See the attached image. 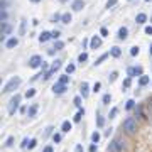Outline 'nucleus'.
<instances>
[{
  "label": "nucleus",
  "mask_w": 152,
  "mask_h": 152,
  "mask_svg": "<svg viewBox=\"0 0 152 152\" xmlns=\"http://www.w3.org/2000/svg\"><path fill=\"white\" fill-rule=\"evenodd\" d=\"M20 83H22V79H20L19 76L10 78V79L7 81V85L3 86V93H12V91H15V90L20 86Z\"/></svg>",
  "instance_id": "1"
},
{
  "label": "nucleus",
  "mask_w": 152,
  "mask_h": 152,
  "mask_svg": "<svg viewBox=\"0 0 152 152\" xmlns=\"http://www.w3.org/2000/svg\"><path fill=\"white\" fill-rule=\"evenodd\" d=\"M123 130L127 133H130V135H133V133L137 132V122H135V118H132V117L125 118V122H123Z\"/></svg>",
  "instance_id": "2"
},
{
  "label": "nucleus",
  "mask_w": 152,
  "mask_h": 152,
  "mask_svg": "<svg viewBox=\"0 0 152 152\" xmlns=\"http://www.w3.org/2000/svg\"><path fill=\"white\" fill-rule=\"evenodd\" d=\"M123 151H125V140H122V139H115L108 145V152H123Z\"/></svg>",
  "instance_id": "3"
},
{
  "label": "nucleus",
  "mask_w": 152,
  "mask_h": 152,
  "mask_svg": "<svg viewBox=\"0 0 152 152\" xmlns=\"http://www.w3.org/2000/svg\"><path fill=\"white\" fill-rule=\"evenodd\" d=\"M19 103H20V95L12 96L10 103H9V113H10V115H14V113H15V110L19 108Z\"/></svg>",
  "instance_id": "4"
},
{
  "label": "nucleus",
  "mask_w": 152,
  "mask_h": 152,
  "mask_svg": "<svg viewBox=\"0 0 152 152\" xmlns=\"http://www.w3.org/2000/svg\"><path fill=\"white\" fill-rule=\"evenodd\" d=\"M61 63H63V61H61V59H56V61H54V63H53V66H51V69H49V71H47V73H44V79H49V78H51V76L54 75V73H56L57 69H59V68H61Z\"/></svg>",
  "instance_id": "5"
},
{
  "label": "nucleus",
  "mask_w": 152,
  "mask_h": 152,
  "mask_svg": "<svg viewBox=\"0 0 152 152\" xmlns=\"http://www.w3.org/2000/svg\"><path fill=\"white\" fill-rule=\"evenodd\" d=\"M42 63H44V61H42V57L39 56V54H34V56L29 59V66H31V68H41Z\"/></svg>",
  "instance_id": "6"
},
{
  "label": "nucleus",
  "mask_w": 152,
  "mask_h": 152,
  "mask_svg": "<svg viewBox=\"0 0 152 152\" xmlns=\"http://www.w3.org/2000/svg\"><path fill=\"white\" fill-rule=\"evenodd\" d=\"M127 75L130 76V78L142 76V68H140V66H132V68H129V69H127Z\"/></svg>",
  "instance_id": "7"
},
{
  "label": "nucleus",
  "mask_w": 152,
  "mask_h": 152,
  "mask_svg": "<svg viewBox=\"0 0 152 152\" xmlns=\"http://www.w3.org/2000/svg\"><path fill=\"white\" fill-rule=\"evenodd\" d=\"M100 46H101V37L93 36V37L90 39V49H98Z\"/></svg>",
  "instance_id": "8"
},
{
  "label": "nucleus",
  "mask_w": 152,
  "mask_h": 152,
  "mask_svg": "<svg viewBox=\"0 0 152 152\" xmlns=\"http://www.w3.org/2000/svg\"><path fill=\"white\" fill-rule=\"evenodd\" d=\"M53 91H54L56 95H63V93L66 91V85H63V83H59V81H57L56 85L53 86Z\"/></svg>",
  "instance_id": "9"
},
{
  "label": "nucleus",
  "mask_w": 152,
  "mask_h": 152,
  "mask_svg": "<svg viewBox=\"0 0 152 152\" xmlns=\"http://www.w3.org/2000/svg\"><path fill=\"white\" fill-rule=\"evenodd\" d=\"M17 44H19V39L17 37H9L7 42H5V47L7 49H14V47H17Z\"/></svg>",
  "instance_id": "10"
},
{
  "label": "nucleus",
  "mask_w": 152,
  "mask_h": 152,
  "mask_svg": "<svg viewBox=\"0 0 152 152\" xmlns=\"http://www.w3.org/2000/svg\"><path fill=\"white\" fill-rule=\"evenodd\" d=\"M83 7H85V2H83V0H75V2L71 3V9H73V10H76V12L83 10Z\"/></svg>",
  "instance_id": "11"
},
{
  "label": "nucleus",
  "mask_w": 152,
  "mask_h": 152,
  "mask_svg": "<svg viewBox=\"0 0 152 152\" xmlns=\"http://www.w3.org/2000/svg\"><path fill=\"white\" fill-rule=\"evenodd\" d=\"M127 37H129V29L127 27H120L118 29V39L120 41H125Z\"/></svg>",
  "instance_id": "12"
},
{
  "label": "nucleus",
  "mask_w": 152,
  "mask_h": 152,
  "mask_svg": "<svg viewBox=\"0 0 152 152\" xmlns=\"http://www.w3.org/2000/svg\"><path fill=\"white\" fill-rule=\"evenodd\" d=\"M49 39H53V32H47V31H44V32L39 36V42H47Z\"/></svg>",
  "instance_id": "13"
},
{
  "label": "nucleus",
  "mask_w": 152,
  "mask_h": 152,
  "mask_svg": "<svg viewBox=\"0 0 152 152\" xmlns=\"http://www.w3.org/2000/svg\"><path fill=\"white\" fill-rule=\"evenodd\" d=\"M88 95H90V86H88V83H86V81H83V83H81V96H83V98H86Z\"/></svg>",
  "instance_id": "14"
},
{
  "label": "nucleus",
  "mask_w": 152,
  "mask_h": 152,
  "mask_svg": "<svg viewBox=\"0 0 152 152\" xmlns=\"http://www.w3.org/2000/svg\"><path fill=\"white\" fill-rule=\"evenodd\" d=\"M110 54H112L113 57H120L122 56V49H120L118 46H113V47L110 49Z\"/></svg>",
  "instance_id": "15"
},
{
  "label": "nucleus",
  "mask_w": 152,
  "mask_h": 152,
  "mask_svg": "<svg viewBox=\"0 0 152 152\" xmlns=\"http://www.w3.org/2000/svg\"><path fill=\"white\" fill-rule=\"evenodd\" d=\"M71 129H73L71 122H68V120H66V122H63V125H61V130H63L64 133H68L69 130H71Z\"/></svg>",
  "instance_id": "16"
},
{
  "label": "nucleus",
  "mask_w": 152,
  "mask_h": 152,
  "mask_svg": "<svg viewBox=\"0 0 152 152\" xmlns=\"http://www.w3.org/2000/svg\"><path fill=\"white\" fill-rule=\"evenodd\" d=\"M3 24V29H2V36H9L10 32H12V27L7 24V22H2Z\"/></svg>",
  "instance_id": "17"
},
{
  "label": "nucleus",
  "mask_w": 152,
  "mask_h": 152,
  "mask_svg": "<svg viewBox=\"0 0 152 152\" xmlns=\"http://www.w3.org/2000/svg\"><path fill=\"white\" fill-rule=\"evenodd\" d=\"M25 27H27V20H25V19H20V29H19V34H20V36H25Z\"/></svg>",
  "instance_id": "18"
},
{
  "label": "nucleus",
  "mask_w": 152,
  "mask_h": 152,
  "mask_svg": "<svg viewBox=\"0 0 152 152\" xmlns=\"http://www.w3.org/2000/svg\"><path fill=\"white\" fill-rule=\"evenodd\" d=\"M71 20H73V17H71V14H69V12H66V14H63V15H61V22H63V24H69Z\"/></svg>",
  "instance_id": "19"
},
{
  "label": "nucleus",
  "mask_w": 152,
  "mask_h": 152,
  "mask_svg": "<svg viewBox=\"0 0 152 152\" xmlns=\"http://www.w3.org/2000/svg\"><path fill=\"white\" fill-rule=\"evenodd\" d=\"M149 81H151V78H149V76H145V75H142L140 78H139V85H140V86L149 85Z\"/></svg>",
  "instance_id": "20"
},
{
  "label": "nucleus",
  "mask_w": 152,
  "mask_h": 152,
  "mask_svg": "<svg viewBox=\"0 0 152 152\" xmlns=\"http://www.w3.org/2000/svg\"><path fill=\"white\" fill-rule=\"evenodd\" d=\"M145 20H147V15H145V14H139V15L135 17V22H137V24H145Z\"/></svg>",
  "instance_id": "21"
},
{
  "label": "nucleus",
  "mask_w": 152,
  "mask_h": 152,
  "mask_svg": "<svg viewBox=\"0 0 152 152\" xmlns=\"http://www.w3.org/2000/svg\"><path fill=\"white\" fill-rule=\"evenodd\" d=\"M36 113H37V105H32V107L27 110V115H29V117H36Z\"/></svg>",
  "instance_id": "22"
},
{
  "label": "nucleus",
  "mask_w": 152,
  "mask_h": 152,
  "mask_svg": "<svg viewBox=\"0 0 152 152\" xmlns=\"http://www.w3.org/2000/svg\"><path fill=\"white\" fill-rule=\"evenodd\" d=\"M86 61H88V53H81V54L78 56V63L83 64V63H86Z\"/></svg>",
  "instance_id": "23"
},
{
  "label": "nucleus",
  "mask_w": 152,
  "mask_h": 152,
  "mask_svg": "<svg viewBox=\"0 0 152 152\" xmlns=\"http://www.w3.org/2000/svg\"><path fill=\"white\" fill-rule=\"evenodd\" d=\"M59 83H63V85H68L69 83V75H63V76H59V79H57Z\"/></svg>",
  "instance_id": "24"
},
{
  "label": "nucleus",
  "mask_w": 152,
  "mask_h": 152,
  "mask_svg": "<svg viewBox=\"0 0 152 152\" xmlns=\"http://www.w3.org/2000/svg\"><path fill=\"white\" fill-rule=\"evenodd\" d=\"M34 96H36V90H34V88H31V90L25 91V98H27V100H29V98H34Z\"/></svg>",
  "instance_id": "25"
},
{
  "label": "nucleus",
  "mask_w": 152,
  "mask_h": 152,
  "mask_svg": "<svg viewBox=\"0 0 152 152\" xmlns=\"http://www.w3.org/2000/svg\"><path fill=\"white\" fill-rule=\"evenodd\" d=\"M75 69H76V66L69 63V64L66 66V75H71V73H75Z\"/></svg>",
  "instance_id": "26"
},
{
  "label": "nucleus",
  "mask_w": 152,
  "mask_h": 152,
  "mask_svg": "<svg viewBox=\"0 0 152 152\" xmlns=\"http://www.w3.org/2000/svg\"><path fill=\"white\" fill-rule=\"evenodd\" d=\"M83 115H85V110H83V108H79V110H78V113L75 115V122H79Z\"/></svg>",
  "instance_id": "27"
},
{
  "label": "nucleus",
  "mask_w": 152,
  "mask_h": 152,
  "mask_svg": "<svg viewBox=\"0 0 152 152\" xmlns=\"http://www.w3.org/2000/svg\"><path fill=\"white\" fill-rule=\"evenodd\" d=\"M101 101H103L105 105H108V103L112 101V95H110V93H107V95H103V98H101Z\"/></svg>",
  "instance_id": "28"
},
{
  "label": "nucleus",
  "mask_w": 152,
  "mask_h": 152,
  "mask_svg": "<svg viewBox=\"0 0 152 152\" xmlns=\"http://www.w3.org/2000/svg\"><path fill=\"white\" fill-rule=\"evenodd\" d=\"M110 56V54H108V53H105V54H101V56L98 57V59H96V63L95 64H101V61H105V59H107V57Z\"/></svg>",
  "instance_id": "29"
},
{
  "label": "nucleus",
  "mask_w": 152,
  "mask_h": 152,
  "mask_svg": "<svg viewBox=\"0 0 152 152\" xmlns=\"http://www.w3.org/2000/svg\"><path fill=\"white\" fill-rule=\"evenodd\" d=\"M96 125L98 127H103L105 125V118L103 117H96Z\"/></svg>",
  "instance_id": "30"
},
{
  "label": "nucleus",
  "mask_w": 152,
  "mask_h": 152,
  "mask_svg": "<svg viewBox=\"0 0 152 152\" xmlns=\"http://www.w3.org/2000/svg\"><path fill=\"white\" fill-rule=\"evenodd\" d=\"M64 47V42H61V41H56V44H54V49L56 51H61Z\"/></svg>",
  "instance_id": "31"
},
{
  "label": "nucleus",
  "mask_w": 152,
  "mask_h": 152,
  "mask_svg": "<svg viewBox=\"0 0 152 152\" xmlns=\"http://www.w3.org/2000/svg\"><path fill=\"white\" fill-rule=\"evenodd\" d=\"M130 85H132V78L129 76V78L123 81V88H130Z\"/></svg>",
  "instance_id": "32"
},
{
  "label": "nucleus",
  "mask_w": 152,
  "mask_h": 152,
  "mask_svg": "<svg viewBox=\"0 0 152 152\" xmlns=\"http://www.w3.org/2000/svg\"><path fill=\"white\" fill-rule=\"evenodd\" d=\"M29 144H31V140H29V139H24V140H22V144H20V147H22V149H27V147H29Z\"/></svg>",
  "instance_id": "33"
},
{
  "label": "nucleus",
  "mask_w": 152,
  "mask_h": 152,
  "mask_svg": "<svg viewBox=\"0 0 152 152\" xmlns=\"http://www.w3.org/2000/svg\"><path fill=\"white\" fill-rule=\"evenodd\" d=\"M130 54H132V56H137V54H139V46H132V47H130Z\"/></svg>",
  "instance_id": "34"
},
{
  "label": "nucleus",
  "mask_w": 152,
  "mask_h": 152,
  "mask_svg": "<svg viewBox=\"0 0 152 152\" xmlns=\"http://www.w3.org/2000/svg\"><path fill=\"white\" fill-rule=\"evenodd\" d=\"M91 140H93V144H98V140H100V133L95 132L93 135H91Z\"/></svg>",
  "instance_id": "35"
},
{
  "label": "nucleus",
  "mask_w": 152,
  "mask_h": 152,
  "mask_svg": "<svg viewBox=\"0 0 152 152\" xmlns=\"http://www.w3.org/2000/svg\"><path fill=\"white\" fill-rule=\"evenodd\" d=\"M117 2H118V0H108V2H107V9H112V7H115V5H117Z\"/></svg>",
  "instance_id": "36"
},
{
  "label": "nucleus",
  "mask_w": 152,
  "mask_h": 152,
  "mask_svg": "<svg viewBox=\"0 0 152 152\" xmlns=\"http://www.w3.org/2000/svg\"><path fill=\"white\" fill-rule=\"evenodd\" d=\"M133 105H135V101H133V100H129V101H127V105H125V108H127V110H132Z\"/></svg>",
  "instance_id": "37"
},
{
  "label": "nucleus",
  "mask_w": 152,
  "mask_h": 152,
  "mask_svg": "<svg viewBox=\"0 0 152 152\" xmlns=\"http://www.w3.org/2000/svg\"><path fill=\"white\" fill-rule=\"evenodd\" d=\"M100 34H101V37H107V36H108V29H107V27H101V29H100Z\"/></svg>",
  "instance_id": "38"
},
{
  "label": "nucleus",
  "mask_w": 152,
  "mask_h": 152,
  "mask_svg": "<svg viewBox=\"0 0 152 152\" xmlns=\"http://www.w3.org/2000/svg\"><path fill=\"white\" fill-rule=\"evenodd\" d=\"M12 145H14V137H9L5 142V147H12Z\"/></svg>",
  "instance_id": "39"
},
{
  "label": "nucleus",
  "mask_w": 152,
  "mask_h": 152,
  "mask_svg": "<svg viewBox=\"0 0 152 152\" xmlns=\"http://www.w3.org/2000/svg\"><path fill=\"white\" fill-rule=\"evenodd\" d=\"M61 139H63V137H61V133H54V135H53V140H54V142H61Z\"/></svg>",
  "instance_id": "40"
},
{
  "label": "nucleus",
  "mask_w": 152,
  "mask_h": 152,
  "mask_svg": "<svg viewBox=\"0 0 152 152\" xmlns=\"http://www.w3.org/2000/svg\"><path fill=\"white\" fill-rule=\"evenodd\" d=\"M75 105L78 107V108H81V96H76L75 98Z\"/></svg>",
  "instance_id": "41"
},
{
  "label": "nucleus",
  "mask_w": 152,
  "mask_h": 152,
  "mask_svg": "<svg viewBox=\"0 0 152 152\" xmlns=\"http://www.w3.org/2000/svg\"><path fill=\"white\" fill-rule=\"evenodd\" d=\"M117 76H118V73H117V71H113V73L110 75V83H113L115 79H117Z\"/></svg>",
  "instance_id": "42"
},
{
  "label": "nucleus",
  "mask_w": 152,
  "mask_h": 152,
  "mask_svg": "<svg viewBox=\"0 0 152 152\" xmlns=\"http://www.w3.org/2000/svg\"><path fill=\"white\" fill-rule=\"evenodd\" d=\"M36 144H37V140H36V139H31V144H29V149H34V147H36Z\"/></svg>",
  "instance_id": "43"
},
{
  "label": "nucleus",
  "mask_w": 152,
  "mask_h": 152,
  "mask_svg": "<svg viewBox=\"0 0 152 152\" xmlns=\"http://www.w3.org/2000/svg\"><path fill=\"white\" fill-rule=\"evenodd\" d=\"M100 88H101V85H100V83L96 81V83H95V86H93V91H95V93H98V91H100Z\"/></svg>",
  "instance_id": "44"
},
{
  "label": "nucleus",
  "mask_w": 152,
  "mask_h": 152,
  "mask_svg": "<svg viewBox=\"0 0 152 152\" xmlns=\"http://www.w3.org/2000/svg\"><path fill=\"white\" fill-rule=\"evenodd\" d=\"M59 36H61V32H59V31H53V39H59Z\"/></svg>",
  "instance_id": "45"
},
{
  "label": "nucleus",
  "mask_w": 152,
  "mask_h": 152,
  "mask_svg": "<svg viewBox=\"0 0 152 152\" xmlns=\"http://www.w3.org/2000/svg\"><path fill=\"white\" fill-rule=\"evenodd\" d=\"M145 34L152 36V25H147V27H145Z\"/></svg>",
  "instance_id": "46"
},
{
  "label": "nucleus",
  "mask_w": 152,
  "mask_h": 152,
  "mask_svg": "<svg viewBox=\"0 0 152 152\" xmlns=\"http://www.w3.org/2000/svg\"><path fill=\"white\" fill-rule=\"evenodd\" d=\"M117 113H118V110H117V108H112V112H110V118H113Z\"/></svg>",
  "instance_id": "47"
},
{
  "label": "nucleus",
  "mask_w": 152,
  "mask_h": 152,
  "mask_svg": "<svg viewBox=\"0 0 152 152\" xmlns=\"http://www.w3.org/2000/svg\"><path fill=\"white\" fill-rule=\"evenodd\" d=\"M42 152H54V149H53L51 145H47V147H44V151Z\"/></svg>",
  "instance_id": "48"
},
{
  "label": "nucleus",
  "mask_w": 152,
  "mask_h": 152,
  "mask_svg": "<svg viewBox=\"0 0 152 152\" xmlns=\"http://www.w3.org/2000/svg\"><path fill=\"white\" fill-rule=\"evenodd\" d=\"M41 68H42V71H46V73L49 71V69H47V63H42V66H41Z\"/></svg>",
  "instance_id": "49"
},
{
  "label": "nucleus",
  "mask_w": 152,
  "mask_h": 152,
  "mask_svg": "<svg viewBox=\"0 0 152 152\" xmlns=\"http://www.w3.org/2000/svg\"><path fill=\"white\" fill-rule=\"evenodd\" d=\"M90 152H96V144H91L90 145Z\"/></svg>",
  "instance_id": "50"
},
{
  "label": "nucleus",
  "mask_w": 152,
  "mask_h": 152,
  "mask_svg": "<svg viewBox=\"0 0 152 152\" xmlns=\"http://www.w3.org/2000/svg\"><path fill=\"white\" fill-rule=\"evenodd\" d=\"M75 152H83V145H76Z\"/></svg>",
  "instance_id": "51"
},
{
  "label": "nucleus",
  "mask_w": 152,
  "mask_h": 152,
  "mask_svg": "<svg viewBox=\"0 0 152 152\" xmlns=\"http://www.w3.org/2000/svg\"><path fill=\"white\" fill-rule=\"evenodd\" d=\"M53 20H54V22H57V20H61V15H59V14H56V15L53 17Z\"/></svg>",
  "instance_id": "52"
},
{
  "label": "nucleus",
  "mask_w": 152,
  "mask_h": 152,
  "mask_svg": "<svg viewBox=\"0 0 152 152\" xmlns=\"http://www.w3.org/2000/svg\"><path fill=\"white\" fill-rule=\"evenodd\" d=\"M32 3H39V2H42V0H31Z\"/></svg>",
  "instance_id": "53"
},
{
  "label": "nucleus",
  "mask_w": 152,
  "mask_h": 152,
  "mask_svg": "<svg viewBox=\"0 0 152 152\" xmlns=\"http://www.w3.org/2000/svg\"><path fill=\"white\" fill-rule=\"evenodd\" d=\"M149 53H151V54H152V44H151V49H149Z\"/></svg>",
  "instance_id": "54"
},
{
  "label": "nucleus",
  "mask_w": 152,
  "mask_h": 152,
  "mask_svg": "<svg viewBox=\"0 0 152 152\" xmlns=\"http://www.w3.org/2000/svg\"><path fill=\"white\" fill-rule=\"evenodd\" d=\"M145 2H151V0H145Z\"/></svg>",
  "instance_id": "55"
},
{
  "label": "nucleus",
  "mask_w": 152,
  "mask_h": 152,
  "mask_svg": "<svg viewBox=\"0 0 152 152\" xmlns=\"http://www.w3.org/2000/svg\"><path fill=\"white\" fill-rule=\"evenodd\" d=\"M130 2H132V0H130Z\"/></svg>",
  "instance_id": "56"
}]
</instances>
